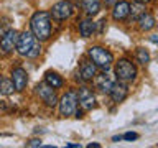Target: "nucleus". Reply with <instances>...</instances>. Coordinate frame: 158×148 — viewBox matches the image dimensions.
Returning <instances> with one entry per match:
<instances>
[{
    "instance_id": "20",
    "label": "nucleus",
    "mask_w": 158,
    "mask_h": 148,
    "mask_svg": "<svg viewBox=\"0 0 158 148\" xmlns=\"http://www.w3.org/2000/svg\"><path fill=\"white\" fill-rule=\"evenodd\" d=\"M13 91H15V87H13L12 79H0V94L10 96V94H13Z\"/></svg>"
},
{
    "instance_id": "15",
    "label": "nucleus",
    "mask_w": 158,
    "mask_h": 148,
    "mask_svg": "<svg viewBox=\"0 0 158 148\" xmlns=\"http://www.w3.org/2000/svg\"><path fill=\"white\" fill-rule=\"evenodd\" d=\"M137 23H138L140 31H150V30H153V28H155V25H156L155 17H153L152 13H148V12L142 13L140 17L137 18Z\"/></svg>"
},
{
    "instance_id": "21",
    "label": "nucleus",
    "mask_w": 158,
    "mask_h": 148,
    "mask_svg": "<svg viewBox=\"0 0 158 148\" xmlns=\"http://www.w3.org/2000/svg\"><path fill=\"white\" fill-rule=\"evenodd\" d=\"M135 54H137V61L140 63V64H143V66L150 63V53H148L145 48H137V53Z\"/></svg>"
},
{
    "instance_id": "28",
    "label": "nucleus",
    "mask_w": 158,
    "mask_h": 148,
    "mask_svg": "<svg viewBox=\"0 0 158 148\" xmlns=\"http://www.w3.org/2000/svg\"><path fill=\"white\" fill-rule=\"evenodd\" d=\"M74 113H76V118H82V110H74Z\"/></svg>"
},
{
    "instance_id": "22",
    "label": "nucleus",
    "mask_w": 158,
    "mask_h": 148,
    "mask_svg": "<svg viewBox=\"0 0 158 148\" xmlns=\"http://www.w3.org/2000/svg\"><path fill=\"white\" fill-rule=\"evenodd\" d=\"M122 138H123V140H127V142H132V140H137V138H138V133H135V132H127Z\"/></svg>"
},
{
    "instance_id": "12",
    "label": "nucleus",
    "mask_w": 158,
    "mask_h": 148,
    "mask_svg": "<svg viewBox=\"0 0 158 148\" xmlns=\"http://www.w3.org/2000/svg\"><path fill=\"white\" fill-rule=\"evenodd\" d=\"M94 84H96V87L99 89L101 92H106V94H109V91H110V87L114 86V79H110V76L107 74V71H104V72H101V74H96L94 76Z\"/></svg>"
},
{
    "instance_id": "4",
    "label": "nucleus",
    "mask_w": 158,
    "mask_h": 148,
    "mask_svg": "<svg viewBox=\"0 0 158 148\" xmlns=\"http://www.w3.org/2000/svg\"><path fill=\"white\" fill-rule=\"evenodd\" d=\"M58 105H59V113L63 117H71L74 110L77 109V92L68 91L61 99H58Z\"/></svg>"
},
{
    "instance_id": "23",
    "label": "nucleus",
    "mask_w": 158,
    "mask_h": 148,
    "mask_svg": "<svg viewBox=\"0 0 158 148\" xmlns=\"http://www.w3.org/2000/svg\"><path fill=\"white\" fill-rule=\"evenodd\" d=\"M107 22H106V18H101V20H99V22L96 23V31L99 33V35H101L102 33V28H104V25H106Z\"/></svg>"
},
{
    "instance_id": "11",
    "label": "nucleus",
    "mask_w": 158,
    "mask_h": 148,
    "mask_svg": "<svg viewBox=\"0 0 158 148\" xmlns=\"http://www.w3.org/2000/svg\"><path fill=\"white\" fill-rule=\"evenodd\" d=\"M109 96H110V99L115 104H120V102H123L127 99V96H128V89H127V86H125V82H114V86L110 87V91H109Z\"/></svg>"
},
{
    "instance_id": "7",
    "label": "nucleus",
    "mask_w": 158,
    "mask_h": 148,
    "mask_svg": "<svg viewBox=\"0 0 158 148\" xmlns=\"http://www.w3.org/2000/svg\"><path fill=\"white\" fill-rule=\"evenodd\" d=\"M35 92H36V96L41 99V101L46 104L48 107L58 105V94H56V89H53L51 86H48L46 82H40L38 86L35 87Z\"/></svg>"
},
{
    "instance_id": "19",
    "label": "nucleus",
    "mask_w": 158,
    "mask_h": 148,
    "mask_svg": "<svg viewBox=\"0 0 158 148\" xmlns=\"http://www.w3.org/2000/svg\"><path fill=\"white\" fill-rule=\"evenodd\" d=\"M145 10H147L145 3H140V2H135V0H133L132 3H128V17L132 20H137L142 13H145Z\"/></svg>"
},
{
    "instance_id": "31",
    "label": "nucleus",
    "mask_w": 158,
    "mask_h": 148,
    "mask_svg": "<svg viewBox=\"0 0 158 148\" xmlns=\"http://www.w3.org/2000/svg\"><path fill=\"white\" fill-rule=\"evenodd\" d=\"M135 2H140V3H148V2H152V0H135Z\"/></svg>"
},
{
    "instance_id": "26",
    "label": "nucleus",
    "mask_w": 158,
    "mask_h": 148,
    "mask_svg": "<svg viewBox=\"0 0 158 148\" xmlns=\"http://www.w3.org/2000/svg\"><path fill=\"white\" fill-rule=\"evenodd\" d=\"M150 41H152V43H158V35H152V36H150Z\"/></svg>"
},
{
    "instance_id": "24",
    "label": "nucleus",
    "mask_w": 158,
    "mask_h": 148,
    "mask_svg": "<svg viewBox=\"0 0 158 148\" xmlns=\"http://www.w3.org/2000/svg\"><path fill=\"white\" fill-rule=\"evenodd\" d=\"M27 146H41V140H30L28 143H27Z\"/></svg>"
},
{
    "instance_id": "27",
    "label": "nucleus",
    "mask_w": 158,
    "mask_h": 148,
    "mask_svg": "<svg viewBox=\"0 0 158 148\" xmlns=\"http://www.w3.org/2000/svg\"><path fill=\"white\" fill-rule=\"evenodd\" d=\"M115 2H117V0H104V3H106L107 7H110V5H114Z\"/></svg>"
},
{
    "instance_id": "17",
    "label": "nucleus",
    "mask_w": 158,
    "mask_h": 148,
    "mask_svg": "<svg viewBox=\"0 0 158 148\" xmlns=\"http://www.w3.org/2000/svg\"><path fill=\"white\" fill-rule=\"evenodd\" d=\"M79 33L82 38L92 36V33H96V22H92L91 18H84L79 22Z\"/></svg>"
},
{
    "instance_id": "6",
    "label": "nucleus",
    "mask_w": 158,
    "mask_h": 148,
    "mask_svg": "<svg viewBox=\"0 0 158 148\" xmlns=\"http://www.w3.org/2000/svg\"><path fill=\"white\" fill-rule=\"evenodd\" d=\"M74 13V5L69 2V0H61V2L54 3L51 8V18L56 20V22H63V20L71 18Z\"/></svg>"
},
{
    "instance_id": "30",
    "label": "nucleus",
    "mask_w": 158,
    "mask_h": 148,
    "mask_svg": "<svg viewBox=\"0 0 158 148\" xmlns=\"http://www.w3.org/2000/svg\"><path fill=\"white\" fill-rule=\"evenodd\" d=\"M120 140H122V137H120V135H118V137H114V138H112V142H120Z\"/></svg>"
},
{
    "instance_id": "10",
    "label": "nucleus",
    "mask_w": 158,
    "mask_h": 148,
    "mask_svg": "<svg viewBox=\"0 0 158 148\" xmlns=\"http://www.w3.org/2000/svg\"><path fill=\"white\" fill-rule=\"evenodd\" d=\"M12 82H13V87H15V91H18V92H22L25 87H27V84H28V74L27 71H25L23 68H15L12 69Z\"/></svg>"
},
{
    "instance_id": "16",
    "label": "nucleus",
    "mask_w": 158,
    "mask_h": 148,
    "mask_svg": "<svg viewBox=\"0 0 158 148\" xmlns=\"http://www.w3.org/2000/svg\"><path fill=\"white\" fill-rule=\"evenodd\" d=\"M81 7L87 17H94L101 12V0H82Z\"/></svg>"
},
{
    "instance_id": "29",
    "label": "nucleus",
    "mask_w": 158,
    "mask_h": 148,
    "mask_svg": "<svg viewBox=\"0 0 158 148\" xmlns=\"http://www.w3.org/2000/svg\"><path fill=\"white\" fill-rule=\"evenodd\" d=\"M101 145H99V143H89L87 145V148H99Z\"/></svg>"
},
{
    "instance_id": "25",
    "label": "nucleus",
    "mask_w": 158,
    "mask_h": 148,
    "mask_svg": "<svg viewBox=\"0 0 158 148\" xmlns=\"http://www.w3.org/2000/svg\"><path fill=\"white\" fill-rule=\"evenodd\" d=\"M66 146H68V148H81V145H79V143H68Z\"/></svg>"
},
{
    "instance_id": "5",
    "label": "nucleus",
    "mask_w": 158,
    "mask_h": 148,
    "mask_svg": "<svg viewBox=\"0 0 158 148\" xmlns=\"http://www.w3.org/2000/svg\"><path fill=\"white\" fill-rule=\"evenodd\" d=\"M17 41H18V31L8 28L0 38V56H8L10 53H13V49L17 48Z\"/></svg>"
},
{
    "instance_id": "2",
    "label": "nucleus",
    "mask_w": 158,
    "mask_h": 148,
    "mask_svg": "<svg viewBox=\"0 0 158 148\" xmlns=\"http://www.w3.org/2000/svg\"><path fill=\"white\" fill-rule=\"evenodd\" d=\"M89 59L94 63V66L97 69H102V71H109L114 63V54L106 49L104 46H92L89 48Z\"/></svg>"
},
{
    "instance_id": "13",
    "label": "nucleus",
    "mask_w": 158,
    "mask_h": 148,
    "mask_svg": "<svg viewBox=\"0 0 158 148\" xmlns=\"http://www.w3.org/2000/svg\"><path fill=\"white\" fill-rule=\"evenodd\" d=\"M96 74H97V68L94 66L92 61H82L81 63V68H79V77H81L84 82H91Z\"/></svg>"
},
{
    "instance_id": "1",
    "label": "nucleus",
    "mask_w": 158,
    "mask_h": 148,
    "mask_svg": "<svg viewBox=\"0 0 158 148\" xmlns=\"http://www.w3.org/2000/svg\"><path fill=\"white\" fill-rule=\"evenodd\" d=\"M30 28L38 41H46L51 36V15L49 12H36L30 18Z\"/></svg>"
},
{
    "instance_id": "32",
    "label": "nucleus",
    "mask_w": 158,
    "mask_h": 148,
    "mask_svg": "<svg viewBox=\"0 0 158 148\" xmlns=\"http://www.w3.org/2000/svg\"><path fill=\"white\" fill-rule=\"evenodd\" d=\"M0 79H2V77H0Z\"/></svg>"
},
{
    "instance_id": "9",
    "label": "nucleus",
    "mask_w": 158,
    "mask_h": 148,
    "mask_svg": "<svg viewBox=\"0 0 158 148\" xmlns=\"http://www.w3.org/2000/svg\"><path fill=\"white\" fill-rule=\"evenodd\" d=\"M77 102L81 105L82 110H92V109L97 107V102H96V97L91 89L87 87H79L77 91Z\"/></svg>"
},
{
    "instance_id": "14",
    "label": "nucleus",
    "mask_w": 158,
    "mask_h": 148,
    "mask_svg": "<svg viewBox=\"0 0 158 148\" xmlns=\"http://www.w3.org/2000/svg\"><path fill=\"white\" fill-rule=\"evenodd\" d=\"M112 18L115 22H125L128 18V3L127 2H117L112 5Z\"/></svg>"
},
{
    "instance_id": "18",
    "label": "nucleus",
    "mask_w": 158,
    "mask_h": 148,
    "mask_svg": "<svg viewBox=\"0 0 158 148\" xmlns=\"http://www.w3.org/2000/svg\"><path fill=\"white\" fill-rule=\"evenodd\" d=\"M44 82H46L48 86H51L53 89H59V87L64 86L63 77L59 76L58 72H54V71H48L46 74H44Z\"/></svg>"
},
{
    "instance_id": "3",
    "label": "nucleus",
    "mask_w": 158,
    "mask_h": 148,
    "mask_svg": "<svg viewBox=\"0 0 158 148\" xmlns=\"http://www.w3.org/2000/svg\"><path fill=\"white\" fill-rule=\"evenodd\" d=\"M115 77L120 82H133L137 79V66L128 58H122L115 63Z\"/></svg>"
},
{
    "instance_id": "8",
    "label": "nucleus",
    "mask_w": 158,
    "mask_h": 148,
    "mask_svg": "<svg viewBox=\"0 0 158 148\" xmlns=\"http://www.w3.org/2000/svg\"><path fill=\"white\" fill-rule=\"evenodd\" d=\"M36 43H38V39L33 36L31 31H23L22 35H18V41H17V48L15 49H17L18 54H22V56H28Z\"/></svg>"
}]
</instances>
